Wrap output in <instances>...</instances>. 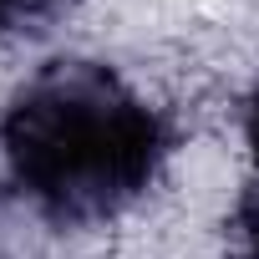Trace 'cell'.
Instances as JSON below:
<instances>
[{"instance_id": "7a4b0ae2", "label": "cell", "mask_w": 259, "mask_h": 259, "mask_svg": "<svg viewBox=\"0 0 259 259\" xmlns=\"http://www.w3.org/2000/svg\"><path fill=\"white\" fill-rule=\"evenodd\" d=\"M56 11L46 0H0V36H16V31H46Z\"/></svg>"}, {"instance_id": "6da1fadb", "label": "cell", "mask_w": 259, "mask_h": 259, "mask_svg": "<svg viewBox=\"0 0 259 259\" xmlns=\"http://www.w3.org/2000/svg\"><path fill=\"white\" fill-rule=\"evenodd\" d=\"M0 143L16 188L61 229L112 219L173 153V127L117 71L97 61H51L11 102Z\"/></svg>"}, {"instance_id": "277c9868", "label": "cell", "mask_w": 259, "mask_h": 259, "mask_svg": "<svg viewBox=\"0 0 259 259\" xmlns=\"http://www.w3.org/2000/svg\"><path fill=\"white\" fill-rule=\"evenodd\" d=\"M46 6H51V11H61V6H66V0H46Z\"/></svg>"}, {"instance_id": "3957f363", "label": "cell", "mask_w": 259, "mask_h": 259, "mask_svg": "<svg viewBox=\"0 0 259 259\" xmlns=\"http://www.w3.org/2000/svg\"><path fill=\"white\" fill-rule=\"evenodd\" d=\"M229 259H259V193L244 203V229H239V249Z\"/></svg>"}]
</instances>
